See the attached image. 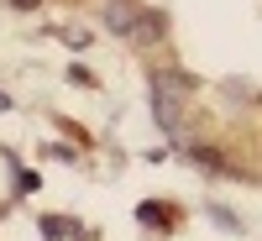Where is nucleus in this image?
Listing matches in <instances>:
<instances>
[{
	"label": "nucleus",
	"mask_w": 262,
	"mask_h": 241,
	"mask_svg": "<svg viewBox=\"0 0 262 241\" xmlns=\"http://www.w3.org/2000/svg\"><path fill=\"white\" fill-rule=\"evenodd\" d=\"M194 95V79L184 69H152L147 79V105H152V116H158V126L168 131L173 142L184 147V100Z\"/></svg>",
	"instance_id": "obj_1"
},
{
	"label": "nucleus",
	"mask_w": 262,
	"mask_h": 241,
	"mask_svg": "<svg viewBox=\"0 0 262 241\" xmlns=\"http://www.w3.org/2000/svg\"><path fill=\"white\" fill-rule=\"evenodd\" d=\"M100 21H105L116 37H137V27H142V6H137V0H105Z\"/></svg>",
	"instance_id": "obj_2"
},
{
	"label": "nucleus",
	"mask_w": 262,
	"mask_h": 241,
	"mask_svg": "<svg viewBox=\"0 0 262 241\" xmlns=\"http://www.w3.org/2000/svg\"><path fill=\"white\" fill-rule=\"evenodd\" d=\"M189 158L200 163V168H210L215 179H236V168H231V158H226V152H215V147H189Z\"/></svg>",
	"instance_id": "obj_3"
},
{
	"label": "nucleus",
	"mask_w": 262,
	"mask_h": 241,
	"mask_svg": "<svg viewBox=\"0 0 262 241\" xmlns=\"http://www.w3.org/2000/svg\"><path fill=\"white\" fill-rule=\"evenodd\" d=\"M137 221H142V226L168 231V226H173V205H152V200H147V205H137Z\"/></svg>",
	"instance_id": "obj_4"
},
{
	"label": "nucleus",
	"mask_w": 262,
	"mask_h": 241,
	"mask_svg": "<svg viewBox=\"0 0 262 241\" xmlns=\"http://www.w3.org/2000/svg\"><path fill=\"white\" fill-rule=\"evenodd\" d=\"M163 27H168V21H163L158 11H142V27H137V37H131V42H152V37H163Z\"/></svg>",
	"instance_id": "obj_5"
},
{
	"label": "nucleus",
	"mask_w": 262,
	"mask_h": 241,
	"mask_svg": "<svg viewBox=\"0 0 262 241\" xmlns=\"http://www.w3.org/2000/svg\"><path fill=\"white\" fill-rule=\"evenodd\" d=\"M221 90H226V100H242V105H252V84H242V79H226Z\"/></svg>",
	"instance_id": "obj_6"
},
{
	"label": "nucleus",
	"mask_w": 262,
	"mask_h": 241,
	"mask_svg": "<svg viewBox=\"0 0 262 241\" xmlns=\"http://www.w3.org/2000/svg\"><path fill=\"white\" fill-rule=\"evenodd\" d=\"M42 236H48V241H63V236H74V226H63L58 215H48V221H42Z\"/></svg>",
	"instance_id": "obj_7"
},
{
	"label": "nucleus",
	"mask_w": 262,
	"mask_h": 241,
	"mask_svg": "<svg viewBox=\"0 0 262 241\" xmlns=\"http://www.w3.org/2000/svg\"><path fill=\"white\" fill-rule=\"evenodd\" d=\"M210 215H215V226H221V231H242V221H236V215H231V210H221V205H215Z\"/></svg>",
	"instance_id": "obj_8"
},
{
	"label": "nucleus",
	"mask_w": 262,
	"mask_h": 241,
	"mask_svg": "<svg viewBox=\"0 0 262 241\" xmlns=\"http://www.w3.org/2000/svg\"><path fill=\"white\" fill-rule=\"evenodd\" d=\"M11 6H16V11H37V0H11Z\"/></svg>",
	"instance_id": "obj_9"
}]
</instances>
